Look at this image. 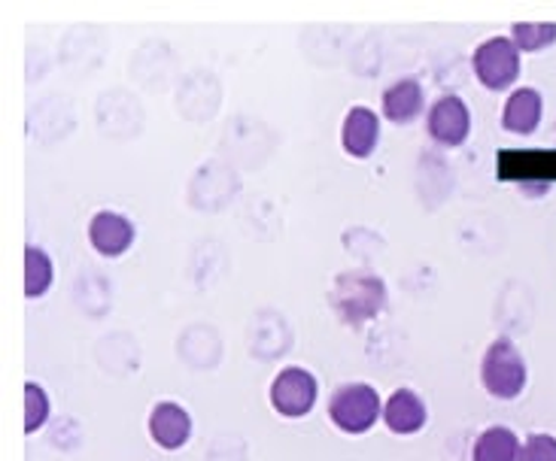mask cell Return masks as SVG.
I'll return each instance as SVG.
<instances>
[{
    "label": "cell",
    "instance_id": "obj_1",
    "mask_svg": "<svg viewBox=\"0 0 556 461\" xmlns=\"http://www.w3.org/2000/svg\"><path fill=\"white\" fill-rule=\"evenodd\" d=\"M329 300L346 325H365L380 316L387 304V285L368 270H344L331 285Z\"/></svg>",
    "mask_w": 556,
    "mask_h": 461
},
{
    "label": "cell",
    "instance_id": "obj_2",
    "mask_svg": "<svg viewBox=\"0 0 556 461\" xmlns=\"http://www.w3.org/2000/svg\"><path fill=\"white\" fill-rule=\"evenodd\" d=\"M481 383L490 398L514 401L527 392L529 368L520 346L508 337H496L486 346L481 361Z\"/></svg>",
    "mask_w": 556,
    "mask_h": 461
},
{
    "label": "cell",
    "instance_id": "obj_3",
    "mask_svg": "<svg viewBox=\"0 0 556 461\" xmlns=\"http://www.w3.org/2000/svg\"><path fill=\"white\" fill-rule=\"evenodd\" d=\"M329 417L338 432L359 437V434H368L375 428L377 419H383V401H380L375 386L346 383L331 395Z\"/></svg>",
    "mask_w": 556,
    "mask_h": 461
},
{
    "label": "cell",
    "instance_id": "obj_4",
    "mask_svg": "<svg viewBox=\"0 0 556 461\" xmlns=\"http://www.w3.org/2000/svg\"><path fill=\"white\" fill-rule=\"evenodd\" d=\"M471 67L483 89L490 91H508L520 79V49L514 46L511 37H490L483 40L475 55H471Z\"/></svg>",
    "mask_w": 556,
    "mask_h": 461
},
{
    "label": "cell",
    "instance_id": "obj_5",
    "mask_svg": "<svg viewBox=\"0 0 556 461\" xmlns=\"http://www.w3.org/2000/svg\"><path fill=\"white\" fill-rule=\"evenodd\" d=\"M319 383L307 368H283L271 383V407L286 419H304L316 407Z\"/></svg>",
    "mask_w": 556,
    "mask_h": 461
},
{
    "label": "cell",
    "instance_id": "obj_6",
    "mask_svg": "<svg viewBox=\"0 0 556 461\" xmlns=\"http://www.w3.org/2000/svg\"><path fill=\"white\" fill-rule=\"evenodd\" d=\"M429 137L441 143V146H463L471 135V113L463 98L456 94H441L432 110H429V119H426Z\"/></svg>",
    "mask_w": 556,
    "mask_h": 461
},
{
    "label": "cell",
    "instance_id": "obj_7",
    "mask_svg": "<svg viewBox=\"0 0 556 461\" xmlns=\"http://www.w3.org/2000/svg\"><path fill=\"white\" fill-rule=\"evenodd\" d=\"M137 240V228L128 216L113 213V209H101L94 213L89 222V243L94 246V253L104 258H119L125 255Z\"/></svg>",
    "mask_w": 556,
    "mask_h": 461
},
{
    "label": "cell",
    "instance_id": "obj_8",
    "mask_svg": "<svg viewBox=\"0 0 556 461\" xmlns=\"http://www.w3.org/2000/svg\"><path fill=\"white\" fill-rule=\"evenodd\" d=\"M150 437L167 452L182 449L192 437V417L189 410L174 401H162L152 407L150 413Z\"/></svg>",
    "mask_w": 556,
    "mask_h": 461
},
{
    "label": "cell",
    "instance_id": "obj_9",
    "mask_svg": "<svg viewBox=\"0 0 556 461\" xmlns=\"http://www.w3.org/2000/svg\"><path fill=\"white\" fill-rule=\"evenodd\" d=\"M426 419H429L426 401L414 388H395L383 401V422L392 434H402V437L420 434L426 428Z\"/></svg>",
    "mask_w": 556,
    "mask_h": 461
},
{
    "label": "cell",
    "instance_id": "obj_10",
    "mask_svg": "<svg viewBox=\"0 0 556 461\" xmlns=\"http://www.w3.org/2000/svg\"><path fill=\"white\" fill-rule=\"evenodd\" d=\"M341 143L350 158H368L375 155L380 143V119L368 106H353L341 125Z\"/></svg>",
    "mask_w": 556,
    "mask_h": 461
},
{
    "label": "cell",
    "instance_id": "obj_11",
    "mask_svg": "<svg viewBox=\"0 0 556 461\" xmlns=\"http://www.w3.org/2000/svg\"><path fill=\"white\" fill-rule=\"evenodd\" d=\"M542 110H544L542 91H535V89L511 91L508 104H505V110H502V128L520 137L535 135V131H539V125H542Z\"/></svg>",
    "mask_w": 556,
    "mask_h": 461
},
{
    "label": "cell",
    "instance_id": "obj_12",
    "mask_svg": "<svg viewBox=\"0 0 556 461\" xmlns=\"http://www.w3.org/2000/svg\"><path fill=\"white\" fill-rule=\"evenodd\" d=\"M422 104V86L417 79H395L390 89L383 91V116L392 121V125H410L414 119H420Z\"/></svg>",
    "mask_w": 556,
    "mask_h": 461
},
{
    "label": "cell",
    "instance_id": "obj_13",
    "mask_svg": "<svg viewBox=\"0 0 556 461\" xmlns=\"http://www.w3.org/2000/svg\"><path fill=\"white\" fill-rule=\"evenodd\" d=\"M520 437L505 428V425H493L486 432L478 434L475 449H471V459L475 461H520Z\"/></svg>",
    "mask_w": 556,
    "mask_h": 461
},
{
    "label": "cell",
    "instance_id": "obj_14",
    "mask_svg": "<svg viewBox=\"0 0 556 461\" xmlns=\"http://www.w3.org/2000/svg\"><path fill=\"white\" fill-rule=\"evenodd\" d=\"M52 258L40 249V246H28L25 249V295L28 298H43L52 289Z\"/></svg>",
    "mask_w": 556,
    "mask_h": 461
},
{
    "label": "cell",
    "instance_id": "obj_15",
    "mask_svg": "<svg viewBox=\"0 0 556 461\" xmlns=\"http://www.w3.org/2000/svg\"><path fill=\"white\" fill-rule=\"evenodd\" d=\"M511 40L520 52H542L556 43V22H517Z\"/></svg>",
    "mask_w": 556,
    "mask_h": 461
},
{
    "label": "cell",
    "instance_id": "obj_16",
    "mask_svg": "<svg viewBox=\"0 0 556 461\" xmlns=\"http://www.w3.org/2000/svg\"><path fill=\"white\" fill-rule=\"evenodd\" d=\"M49 410L52 404H49L46 388L40 383H25V434L40 432L49 419Z\"/></svg>",
    "mask_w": 556,
    "mask_h": 461
},
{
    "label": "cell",
    "instance_id": "obj_17",
    "mask_svg": "<svg viewBox=\"0 0 556 461\" xmlns=\"http://www.w3.org/2000/svg\"><path fill=\"white\" fill-rule=\"evenodd\" d=\"M520 461H556V437L554 434H529L520 449Z\"/></svg>",
    "mask_w": 556,
    "mask_h": 461
}]
</instances>
